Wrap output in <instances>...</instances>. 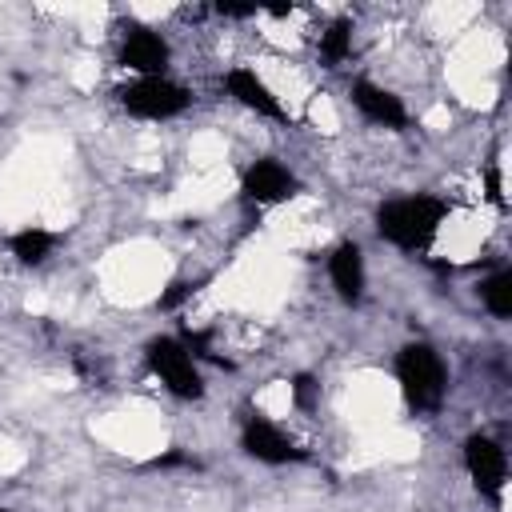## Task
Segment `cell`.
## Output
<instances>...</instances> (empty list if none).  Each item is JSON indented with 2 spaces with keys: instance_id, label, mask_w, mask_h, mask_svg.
<instances>
[{
  "instance_id": "obj_3",
  "label": "cell",
  "mask_w": 512,
  "mask_h": 512,
  "mask_svg": "<svg viewBox=\"0 0 512 512\" xmlns=\"http://www.w3.org/2000/svg\"><path fill=\"white\" fill-rule=\"evenodd\" d=\"M120 104L132 112V116H144V120H168V116H180L188 104H192V92L168 76H140L136 84L120 88Z\"/></svg>"
},
{
  "instance_id": "obj_19",
  "label": "cell",
  "mask_w": 512,
  "mask_h": 512,
  "mask_svg": "<svg viewBox=\"0 0 512 512\" xmlns=\"http://www.w3.org/2000/svg\"><path fill=\"white\" fill-rule=\"evenodd\" d=\"M488 200H492V204H504V192H500V172H496V168H488Z\"/></svg>"
},
{
  "instance_id": "obj_8",
  "label": "cell",
  "mask_w": 512,
  "mask_h": 512,
  "mask_svg": "<svg viewBox=\"0 0 512 512\" xmlns=\"http://www.w3.org/2000/svg\"><path fill=\"white\" fill-rule=\"evenodd\" d=\"M224 88H228V96L232 100H240L244 108H252L256 116H268V120H288V112H284V104L272 96V88L252 72V68H232L228 76H224Z\"/></svg>"
},
{
  "instance_id": "obj_4",
  "label": "cell",
  "mask_w": 512,
  "mask_h": 512,
  "mask_svg": "<svg viewBox=\"0 0 512 512\" xmlns=\"http://www.w3.org/2000/svg\"><path fill=\"white\" fill-rule=\"evenodd\" d=\"M148 368L160 376V384L180 396V400H200L204 396V380L196 372V360L188 356V348L172 336H156L148 344Z\"/></svg>"
},
{
  "instance_id": "obj_17",
  "label": "cell",
  "mask_w": 512,
  "mask_h": 512,
  "mask_svg": "<svg viewBox=\"0 0 512 512\" xmlns=\"http://www.w3.org/2000/svg\"><path fill=\"white\" fill-rule=\"evenodd\" d=\"M196 468V460H188L184 452H168V456H160V460H152V468Z\"/></svg>"
},
{
  "instance_id": "obj_18",
  "label": "cell",
  "mask_w": 512,
  "mask_h": 512,
  "mask_svg": "<svg viewBox=\"0 0 512 512\" xmlns=\"http://www.w3.org/2000/svg\"><path fill=\"white\" fill-rule=\"evenodd\" d=\"M216 12H220V16H256V4H224V0H220Z\"/></svg>"
},
{
  "instance_id": "obj_10",
  "label": "cell",
  "mask_w": 512,
  "mask_h": 512,
  "mask_svg": "<svg viewBox=\"0 0 512 512\" xmlns=\"http://www.w3.org/2000/svg\"><path fill=\"white\" fill-rule=\"evenodd\" d=\"M292 188H296V180L280 160H256L244 172V196L252 204H280L292 196Z\"/></svg>"
},
{
  "instance_id": "obj_15",
  "label": "cell",
  "mask_w": 512,
  "mask_h": 512,
  "mask_svg": "<svg viewBox=\"0 0 512 512\" xmlns=\"http://www.w3.org/2000/svg\"><path fill=\"white\" fill-rule=\"evenodd\" d=\"M316 396H320V384H316V376L312 372H300L296 380H292V404L296 408H316Z\"/></svg>"
},
{
  "instance_id": "obj_13",
  "label": "cell",
  "mask_w": 512,
  "mask_h": 512,
  "mask_svg": "<svg viewBox=\"0 0 512 512\" xmlns=\"http://www.w3.org/2000/svg\"><path fill=\"white\" fill-rule=\"evenodd\" d=\"M480 300H484V308H488L492 316L508 320V316H512V272L488 276V280L480 284Z\"/></svg>"
},
{
  "instance_id": "obj_7",
  "label": "cell",
  "mask_w": 512,
  "mask_h": 512,
  "mask_svg": "<svg viewBox=\"0 0 512 512\" xmlns=\"http://www.w3.org/2000/svg\"><path fill=\"white\" fill-rule=\"evenodd\" d=\"M120 64L140 72V76H164L168 68V44L152 28H128L120 44Z\"/></svg>"
},
{
  "instance_id": "obj_12",
  "label": "cell",
  "mask_w": 512,
  "mask_h": 512,
  "mask_svg": "<svg viewBox=\"0 0 512 512\" xmlns=\"http://www.w3.org/2000/svg\"><path fill=\"white\" fill-rule=\"evenodd\" d=\"M8 248H12V256L20 264H44L52 256V248H56V236L44 232V228H24V232H16L8 240Z\"/></svg>"
},
{
  "instance_id": "obj_1",
  "label": "cell",
  "mask_w": 512,
  "mask_h": 512,
  "mask_svg": "<svg viewBox=\"0 0 512 512\" xmlns=\"http://www.w3.org/2000/svg\"><path fill=\"white\" fill-rule=\"evenodd\" d=\"M444 220V204L436 196H400L376 208V232L396 248H424L432 244Z\"/></svg>"
},
{
  "instance_id": "obj_14",
  "label": "cell",
  "mask_w": 512,
  "mask_h": 512,
  "mask_svg": "<svg viewBox=\"0 0 512 512\" xmlns=\"http://www.w3.org/2000/svg\"><path fill=\"white\" fill-rule=\"evenodd\" d=\"M348 52H352V24L348 20L328 24V32L320 36V56L328 64H340V60H348Z\"/></svg>"
},
{
  "instance_id": "obj_5",
  "label": "cell",
  "mask_w": 512,
  "mask_h": 512,
  "mask_svg": "<svg viewBox=\"0 0 512 512\" xmlns=\"http://www.w3.org/2000/svg\"><path fill=\"white\" fill-rule=\"evenodd\" d=\"M464 468L472 476V484L484 492V496H500L504 488V476H508V460H504V448L492 440V436H468L464 440Z\"/></svg>"
},
{
  "instance_id": "obj_9",
  "label": "cell",
  "mask_w": 512,
  "mask_h": 512,
  "mask_svg": "<svg viewBox=\"0 0 512 512\" xmlns=\"http://www.w3.org/2000/svg\"><path fill=\"white\" fill-rule=\"evenodd\" d=\"M352 104H356L360 116L372 120V124H384V128H396V132L408 124V112H404L400 96H392L388 88H380V84H372V80H356V84H352Z\"/></svg>"
},
{
  "instance_id": "obj_20",
  "label": "cell",
  "mask_w": 512,
  "mask_h": 512,
  "mask_svg": "<svg viewBox=\"0 0 512 512\" xmlns=\"http://www.w3.org/2000/svg\"><path fill=\"white\" fill-rule=\"evenodd\" d=\"M0 512H12V508H0Z\"/></svg>"
},
{
  "instance_id": "obj_2",
  "label": "cell",
  "mask_w": 512,
  "mask_h": 512,
  "mask_svg": "<svg viewBox=\"0 0 512 512\" xmlns=\"http://www.w3.org/2000/svg\"><path fill=\"white\" fill-rule=\"evenodd\" d=\"M396 380H400V392L412 408L420 412H432L440 408L444 392H448V372H444V360L428 348V344H404L400 356H396Z\"/></svg>"
},
{
  "instance_id": "obj_11",
  "label": "cell",
  "mask_w": 512,
  "mask_h": 512,
  "mask_svg": "<svg viewBox=\"0 0 512 512\" xmlns=\"http://www.w3.org/2000/svg\"><path fill=\"white\" fill-rule=\"evenodd\" d=\"M328 276H332V288L344 304H356L364 296V256L356 244H340L328 260Z\"/></svg>"
},
{
  "instance_id": "obj_6",
  "label": "cell",
  "mask_w": 512,
  "mask_h": 512,
  "mask_svg": "<svg viewBox=\"0 0 512 512\" xmlns=\"http://www.w3.org/2000/svg\"><path fill=\"white\" fill-rule=\"evenodd\" d=\"M240 448H244L252 460H260V464H288V460H300V456H304V452H300L272 420H264V416H252V420L244 424Z\"/></svg>"
},
{
  "instance_id": "obj_16",
  "label": "cell",
  "mask_w": 512,
  "mask_h": 512,
  "mask_svg": "<svg viewBox=\"0 0 512 512\" xmlns=\"http://www.w3.org/2000/svg\"><path fill=\"white\" fill-rule=\"evenodd\" d=\"M192 292H196V284H188V280H172V284H168V292L160 296V308H164V312H172V308H180Z\"/></svg>"
}]
</instances>
